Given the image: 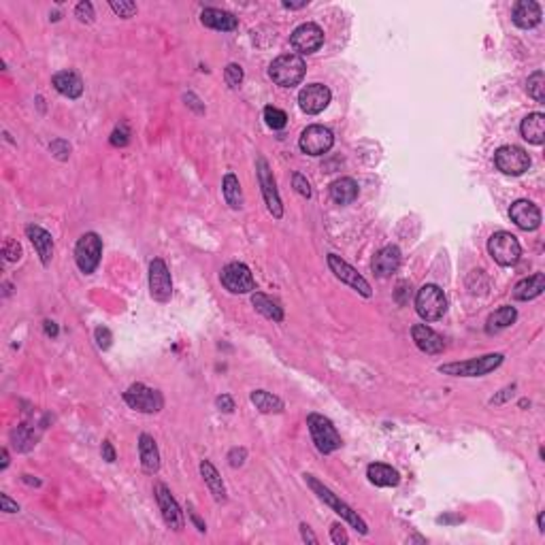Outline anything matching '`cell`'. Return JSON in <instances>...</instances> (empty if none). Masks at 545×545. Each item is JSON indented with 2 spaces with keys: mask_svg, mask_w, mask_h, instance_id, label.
I'll list each match as a JSON object with an SVG mask.
<instances>
[{
  "mask_svg": "<svg viewBox=\"0 0 545 545\" xmlns=\"http://www.w3.org/2000/svg\"><path fill=\"white\" fill-rule=\"evenodd\" d=\"M9 467V452L6 449H2V464H0V469L4 471Z\"/></svg>",
  "mask_w": 545,
  "mask_h": 545,
  "instance_id": "680465c9",
  "label": "cell"
},
{
  "mask_svg": "<svg viewBox=\"0 0 545 545\" xmlns=\"http://www.w3.org/2000/svg\"><path fill=\"white\" fill-rule=\"evenodd\" d=\"M156 501H158V507L162 511V518H164V524L179 533L183 529V514H181V507L177 505V501L173 499L170 490L164 486V484H158L156 486Z\"/></svg>",
  "mask_w": 545,
  "mask_h": 545,
  "instance_id": "2e32d148",
  "label": "cell"
},
{
  "mask_svg": "<svg viewBox=\"0 0 545 545\" xmlns=\"http://www.w3.org/2000/svg\"><path fill=\"white\" fill-rule=\"evenodd\" d=\"M124 401L126 405L141 413H158L164 407V399L158 390L147 388L145 384H133L126 392H124Z\"/></svg>",
  "mask_w": 545,
  "mask_h": 545,
  "instance_id": "30bf717a",
  "label": "cell"
},
{
  "mask_svg": "<svg viewBox=\"0 0 545 545\" xmlns=\"http://www.w3.org/2000/svg\"><path fill=\"white\" fill-rule=\"evenodd\" d=\"M75 15L79 17V21H83V24H92L94 21V6H92V2H79L77 4V9H75Z\"/></svg>",
  "mask_w": 545,
  "mask_h": 545,
  "instance_id": "ee69618b",
  "label": "cell"
},
{
  "mask_svg": "<svg viewBox=\"0 0 545 545\" xmlns=\"http://www.w3.org/2000/svg\"><path fill=\"white\" fill-rule=\"evenodd\" d=\"M307 73V64L298 54H283L275 58L269 68L271 79L281 88H294L302 81Z\"/></svg>",
  "mask_w": 545,
  "mask_h": 545,
  "instance_id": "3957f363",
  "label": "cell"
},
{
  "mask_svg": "<svg viewBox=\"0 0 545 545\" xmlns=\"http://www.w3.org/2000/svg\"><path fill=\"white\" fill-rule=\"evenodd\" d=\"M252 403L260 413H281L283 411V401L279 397H275L267 390H256L252 392Z\"/></svg>",
  "mask_w": 545,
  "mask_h": 545,
  "instance_id": "e575fe53",
  "label": "cell"
},
{
  "mask_svg": "<svg viewBox=\"0 0 545 545\" xmlns=\"http://www.w3.org/2000/svg\"><path fill=\"white\" fill-rule=\"evenodd\" d=\"M526 92L533 101L537 103H545V75L544 71H537L529 77L526 81Z\"/></svg>",
  "mask_w": 545,
  "mask_h": 545,
  "instance_id": "d590c367",
  "label": "cell"
},
{
  "mask_svg": "<svg viewBox=\"0 0 545 545\" xmlns=\"http://www.w3.org/2000/svg\"><path fill=\"white\" fill-rule=\"evenodd\" d=\"M138 456H141V467H143L145 473H149V475L158 473V469H160V452H158V445H156L153 437L147 434V432H143L138 437Z\"/></svg>",
  "mask_w": 545,
  "mask_h": 545,
  "instance_id": "603a6c76",
  "label": "cell"
},
{
  "mask_svg": "<svg viewBox=\"0 0 545 545\" xmlns=\"http://www.w3.org/2000/svg\"><path fill=\"white\" fill-rule=\"evenodd\" d=\"M292 185H294V190H296V194H298V196H302V198H311V185H309V181H307V177H305V175L294 173V177H292Z\"/></svg>",
  "mask_w": 545,
  "mask_h": 545,
  "instance_id": "60d3db41",
  "label": "cell"
},
{
  "mask_svg": "<svg viewBox=\"0 0 545 545\" xmlns=\"http://www.w3.org/2000/svg\"><path fill=\"white\" fill-rule=\"evenodd\" d=\"M111 145L113 147H126L128 145V141H131V128H128V124H120L113 133H111Z\"/></svg>",
  "mask_w": 545,
  "mask_h": 545,
  "instance_id": "ab89813d",
  "label": "cell"
},
{
  "mask_svg": "<svg viewBox=\"0 0 545 545\" xmlns=\"http://www.w3.org/2000/svg\"><path fill=\"white\" fill-rule=\"evenodd\" d=\"M51 83H54V88L62 94V96H66V98H79L81 94H83V81H81V77L75 73V71H62V73H56L54 75V79H51Z\"/></svg>",
  "mask_w": 545,
  "mask_h": 545,
  "instance_id": "d4e9b609",
  "label": "cell"
},
{
  "mask_svg": "<svg viewBox=\"0 0 545 545\" xmlns=\"http://www.w3.org/2000/svg\"><path fill=\"white\" fill-rule=\"evenodd\" d=\"M505 356L503 354H488L482 358H473V360H464V362H449V365H441L439 373L443 375H452V377H484L488 373H492L494 369H499L503 365Z\"/></svg>",
  "mask_w": 545,
  "mask_h": 545,
  "instance_id": "7a4b0ae2",
  "label": "cell"
},
{
  "mask_svg": "<svg viewBox=\"0 0 545 545\" xmlns=\"http://www.w3.org/2000/svg\"><path fill=\"white\" fill-rule=\"evenodd\" d=\"M514 390H516V386H509V388L501 390V394H499V397H494V399L490 401V405H501V403H505L509 397H514Z\"/></svg>",
  "mask_w": 545,
  "mask_h": 545,
  "instance_id": "816d5d0a",
  "label": "cell"
},
{
  "mask_svg": "<svg viewBox=\"0 0 545 545\" xmlns=\"http://www.w3.org/2000/svg\"><path fill=\"white\" fill-rule=\"evenodd\" d=\"M94 337H96V343H98L101 350H109V347H111L113 335H111V330H109L107 326H98V328L94 330Z\"/></svg>",
  "mask_w": 545,
  "mask_h": 545,
  "instance_id": "f6af8a7d",
  "label": "cell"
},
{
  "mask_svg": "<svg viewBox=\"0 0 545 545\" xmlns=\"http://www.w3.org/2000/svg\"><path fill=\"white\" fill-rule=\"evenodd\" d=\"M300 535H302V539L307 541V544H313L317 545V537L311 533V529L307 526V524H300Z\"/></svg>",
  "mask_w": 545,
  "mask_h": 545,
  "instance_id": "f5cc1de1",
  "label": "cell"
},
{
  "mask_svg": "<svg viewBox=\"0 0 545 545\" xmlns=\"http://www.w3.org/2000/svg\"><path fill=\"white\" fill-rule=\"evenodd\" d=\"M488 252L492 256V260L501 267H514L520 256H522V245L518 241L516 235L499 230L490 237L488 241Z\"/></svg>",
  "mask_w": 545,
  "mask_h": 545,
  "instance_id": "8992f818",
  "label": "cell"
},
{
  "mask_svg": "<svg viewBox=\"0 0 545 545\" xmlns=\"http://www.w3.org/2000/svg\"><path fill=\"white\" fill-rule=\"evenodd\" d=\"M49 151H51L58 160H68V156H71V145H68L66 141H62V138H56V141L49 143Z\"/></svg>",
  "mask_w": 545,
  "mask_h": 545,
  "instance_id": "b9f144b4",
  "label": "cell"
},
{
  "mask_svg": "<svg viewBox=\"0 0 545 545\" xmlns=\"http://www.w3.org/2000/svg\"><path fill=\"white\" fill-rule=\"evenodd\" d=\"M307 4H309V0H300V2H290V0H285V2H283L285 9H302V6H307Z\"/></svg>",
  "mask_w": 545,
  "mask_h": 545,
  "instance_id": "6f0895ef",
  "label": "cell"
},
{
  "mask_svg": "<svg viewBox=\"0 0 545 545\" xmlns=\"http://www.w3.org/2000/svg\"><path fill=\"white\" fill-rule=\"evenodd\" d=\"M373 272L382 279L390 277L392 272L399 271L401 267V250L397 245H388L384 250H380L373 258Z\"/></svg>",
  "mask_w": 545,
  "mask_h": 545,
  "instance_id": "44dd1931",
  "label": "cell"
},
{
  "mask_svg": "<svg viewBox=\"0 0 545 545\" xmlns=\"http://www.w3.org/2000/svg\"><path fill=\"white\" fill-rule=\"evenodd\" d=\"M256 168H258V181H260V188H263V196H265L267 209H269V213H271L272 218L279 220L283 215V207H281V198H279V192H277V183H275V177H272V170L269 168V162L265 158H258Z\"/></svg>",
  "mask_w": 545,
  "mask_h": 545,
  "instance_id": "5bb4252c",
  "label": "cell"
},
{
  "mask_svg": "<svg viewBox=\"0 0 545 545\" xmlns=\"http://www.w3.org/2000/svg\"><path fill=\"white\" fill-rule=\"evenodd\" d=\"M190 520H192V522H194V524H196V529H198V531H200V533H205V531H207V526H205V522H203V520H200V518H198V516H196V514H194V511H192V509H190Z\"/></svg>",
  "mask_w": 545,
  "mask_h": 545,
  "instance_id": "11a10c76",
  "label": "cell"
},
{
  "mask_svg": "<svg viewBox=\"0 0 545 545\" xmlns=\"http://www.w3.org/2000/svg\"><path fill=\"white\" fill-rule=\"evenodd\" d=\"M522 138L533 143V145H544L545 141V116L544 113H529L522 120L520 126Z\"/></svg>",
  "mask_w": 545,
  "mask_h": 545,
  "instance_id": "f1b7e54d",
  "label": "cell"
},
{
  "mask_svg": "<svg viewBox=\"0 0 545 545\" xmlns=\"http://www.w3.org/2000/svg\"><path fill=\"white\" fill-rule=\"evenodd\" d=\"M367 477H369L371 484H375V486H380V488H394V486H399V482H401L399 471L392 469V467H388V464H382V462L369 464Z\"/></svg>",
  "mask_w": 545,
  "mask_h": 545,
  "instance_id": "83f0119b",
  "label": "cell"
},
{
  "mask_svg": "<svg viewBox=\"0 0 545 545\" xmlns=\"http://www.w3.org/2000/svg\"><path fill=\"white\" fill-rule=\"evenodd\" d=\"M494 164L501 173L518 177V175H524L531 168V156L518 145H505V147L496 149Z\"/></svg>",
  "mask_w": 545,
  "mask_h": 545,
  "instance_id": "ba28073f",
  "label": "cell"
},
{
  "mask_svg": "<svg viewBox=\"0 0 545 545\" xmlns=\"http://www.w3.org/2000/svg\"><path fill=\"white\" fill-rule=\"evenodd\" d=\"M265 120H267V126L272 131H281L287 124V116L277 107H267L265 109Z\"/></svg>",
  "mask_w": 545,
  "mask_h": 545,
  "instance_id": "8d00e7d4",
  "label": "cell"
},
{
  "mask_svg": "<svg viewBox=\"0 0 545 545\" xmlns=\"http://www.w3.org/2000/svg\"><path fill=\"white\" fill-rule=\"evenodd\" d=\"M101 452H103V458L107 460V462H116V449H113V445H111V441H103V447H101Z\"/></svg>",
  "mask_w": 545,
  "mask_h": 545,
  "instance_id": "f907efd6",
  "label": "cell"
},
{
  "mask_svg": "<svg viewBox=\"0 0 545 545\" xmlns=\"http://www.w3.org/2000/svg\"><path fill=\"white\" fill-rule=\"evenodd\" d=\"M511 19H514V24H516L518 28L531 30V28L539 26V21H541V6H539L535 0H520V2L514 6Z\"/></svg>",
  "mask_w": 545,
  "mask_h": 545,
  "instance_id": "7402d4cb",
  "label": "cell"
},
{
  "mask_svg": "<svg viewBox=\"0 0 545 545\" xmlns=\"http://www.w3.org/2000/svg\"><path fill=\"white\" fill-rule=\"evenodd\" d=\"M307 426H309V432H311V439L317 447V452L322 454H332L337 452L343 441H341V434L337 432L335 424L322 415V413H309L307 417Z\"/></svg>",
  "mask_w": 545,
  "mask_h": 545,
  "instance_id": "277c9868",
  "label": "cell"
},
{
  "mask_svg": "<svg viewBox=\"0 0 545 545\" xmlns=\"http://www.w3.org/2000/svg\"><path fill=\"white\" fill-rule=\"evenodd\" d=\"M200 21H203V26L213 28V30H222V32L237 30V26H239V19H237L233 13L222 11V9H213V6L203 9V13H200Z\"/></svg>",
  "mask_w": 545,
  "mask_h": 545,
  "instance_id": "cb8c5ba5",
  "label": "cell"
},
{
  "mask_svg": "<svg viewBox=\"0 0 545 545\" xmlns=\"http://www.w3.org/2000/svg\"><path fill=\"white\" fill-rule=\"evenodd\" d=\"M111 9H113L120 17H126V19L133 17L136 13V4L135 2H131V0H120V2L113 0V2H111Z\"/></svg>",
  "mask_w": 545,
  "mask_h": 545,
  "instance_id": "7bdbcfd3",
  "label": "cell"
},
{
  "mask_svg": "<svg viewBox=\"0 0 545 545\" xmlns=\"http://www.w3.org/2000/svg\"><path fill=\"white\" fill-rule=\"evenodd\" d=\"M200 475L211 492V496L218 501V503H226V488H224V482L218 473V469L209 462V460H203L200 462Z\"/></svg>",
  "mask_w": 545,
  "mask_h": 545,
  "instance_id": "f546056e",
  "label": "cell"
},
{
  "mask_svg": "<svg viewBox=\"0 0 545 545\" xmlns=\"http://www.w3.org/2000/svg\"><path fill=\"white\" fill-rule=\"evenodd\" d=\"M224 79H226V83L230 88H239L243 83V68L239 64H235V62L228 64L226 71H224Z\"/></svg>",
  "mask_w": 545,
  "mask_h": 545,
  "instance_id": "74e56055",
  "label": "cell"
},
{
  "mask_svg": "<svg viewBox=\"0 0 545 545\" xmlns=\"http://www.w3.org/2000/svg\"><path fill=\"white\" fill-rule=\"evenodd\" d=\"M516 317H518L516 307H501V309H496V311L488 317L486 330H488L490 335H492V332H499V330H505V328H509V326L516 322Z\"/></svg>",
  "mask_w": 545,
  "mask_h": 545,
  "instance_id": "d6a6232c",
  "label": "cell"
},
{
  "mask_svg": "<svg viewBox=\"0 0 545 545\" xmlns=\"http://www.w3.org/2000/svg\"><path fill=\"white\" fill-rule=\"evenodd\" d=\"M36 441H39V434L28 424H19L17 428L11 430V443L17 452H30L36 445Z\"/></svg>",
  "mask_w": 545,
  "mask_h": 545,
  "instance_id": "1f68e13d",
  "label": "cell"
},
{
  "mask_svg": "<svg viewBox=\"0 0 545 545\" xmlns=\"http://www.w3.org/2000/svg\"><path fill=\"white\" fill-rule=\"evenodd\" d=\"M222 192L226 203L230 205V209H241L243 207V192H241V183L237 179V175L228 173L222 181Z\"/></svg>",
  "mask_w": 545,
  "mask_h": 545,
  "instance_id": "836d02e7",
  "label": "cell"
},
{
  "mask_svg": "<svg viewBox=\"0 0 545 545\" xmlns=\"http://www.w3.org/2000/svg\"><path fill=\"white\" fill-rule=\"evenodd\" d=\"M2 254H4L6 263H17L21 258V245L13 239H6L4 245H2Z\"/></svg>",
  "mask_w": 545,
  "mask_h": 545,
  "instance_id": "f35d334b",
  "label": "cell"
},
{
  "mask_svg": "<svg viewBox=\"0 0 545 545\" xmlns=\"http://www.w3.org/2000/svg\"><path fill=\"white\" fill-rule=\"evenodd\" d=\"M45 332H47V337H58V326H56V322H45Z\"/></svg>",
  "mask_w": 545,
  "mask_h": 545,
  "instance_id": "9f6ffc18",
  "label": "cell"
},
{
  "mask_svg": "<svg viewBox=\"0 0 545 545\" xmlns=\"http://www.w3.org/2000/svg\"><path fill=\"white\" fill-rule=\"evenodd\" d=\"M330 539H332V544L337 545H343L350 541V537H347V533H345V529H343L341 524H332V529H330Z\"/></svg>",
  "mask_w": 545,
  "mask_h": 545,
  "instance_id": "bcb514c9",
  "label": "cell"
},
{
  "mask_svg": "<svg viewBox=\"0 0 545 545\" xmlns=\"http://www.w3.org/2000/svg\"><path fill=\"white\" fill-rule=\"evenodd\" d=\"M185 103H188L190 107H194V109H196L198 113H203V111H205V107H200V105H198L200 101H198V98H196L194 94H185Z\"/></svg>",
  "mask_w": 545,
  "mask_h": 545,
  "instance_id": "db71d44e",
  "label": "cell"
},
{
  "mask_svg": "<svg viewBox=\"0 0 545 545\" xmlns=\"http://www.w3.org/2000/svg\"><path fill=\"white\" fill-rule=\"evenodd\" d=\"M447 309V298L443 294V290L434 283H426L417 290L415 294V311L422 320L426 322H434L439 317H443Z\"/></svg>",
  "mask_w": 545,
  "mask_h": 545,
  "instance_id": "5b68a950",
  "label": "cell"
},
{
  "mask_svg": "<svg viewBox=\"0 0 545 545\" xmlns=\"http://www.w3.org/2000/svg\"><path fill=\"white\" fill-rule=\"evenodd\" d=\"M305 482H307V484H309V488L317 494V499H320V501H324V503H326V505H328L335 514H339V516H341L347 524H352V526H354L360 535H367V533H369L367 522H365V520L358 516V511H354V509H352L345 501H341L335 492H330V490H328L324 484H320L313 475H305Z\"/></svg>",
  "mask_w": 545,
  "mask_h": 545,
  "instance_id": "6da1fadb",
  "label": "cell"
},
{
  "mask_svg": "<svg viewBox=\"0 0 545 545\" xmlns=\"http://www.w3.org/2000/svg\"><path fill=\"white\" fill-rule=\"evenodd\" d=\"M290 41L298 54H315L324 45V30L317 24H302L292 32Z\"/></svg>",
  "mask_w": 545,
  "mask_h": 545,
  "instance_id": "e0dca14e",
  "label": "cell"
},
{
  "mask_svg": "<svg viewBox=\"0 0 545 545\" xmlns=\"http://www.w3.org/2000/svg\"><path fill=\"white\" fill-rule=\"evenodd\" d=\"M330 90L322 83H309L307 88L300 90L298 94V105L307 116H317L330 105Z\"/></svg>",
  "mask_w": 545,
  "mask_h": 545,
  "instance_id": "9a60e30c",
  "label": "cell"
},
{
  "mask_svg": "<svg viewBox=\"0 0 545 545\" xmlns=\"http://www.w3.org/2000/svg\"><path fill=\"white\" fill-rule=\"evenodd\" d=\"M215 405L220 407V411H224V413H233V411H235V401H233L228 394H222V397H218Z\"/></svg>",
  "mask_w": 545,
  "mask_h": 545,
  "instance_id": "681fc988",
  "label": "cell"
},
{
  "mask_svg": "<svg viewBox=\"0 0 545 545\" xmlns=\"http://www.w3.org/2000/svg\"><path fill=\"white\" fill-rule=\"evenodd\" d=\"M328 267H330L332 275H335L341 283L350 285L352 290H356V292L362 294L365 298H371V294H373L371 283H369L360 272L356 271L352 265H347L345 260H341L337 254H328Z\"/></svg>",
  "mask_w": 545,
  "mask_h": 545,
  "instance_id": "9c48e42d",
  "label": "cell"
},
{
  "mask_svg": "<svg viewBox=\"0 0 545 545\" xmlns=\"http://www.w3.org/2000/svg\"><path fill=\"white\" fill-rule=\"evenodd\" d=\"M0 509H2L4 514H17V511H19V505L13 503V501L9 499V494H0Z\"/></svg>",
  "mask_w": 545,
  "mask_h": 545,
  "instance_id": "c3c4849f",
  "label": "cell"
},
{
  "mask_svg": "<svg viewBox=\"0 0 545 545\" xmlns=\"http://www.w3.org/2000/svg\"><path fill=\"white\" fill-rule=\"evenodd\" d=\"M537 524H539V531L541 533H545V524H544V511L539 514V518H537Z\"/></svg>",
  "mask_w": 545,
  "mask_h": 545,
  "instance_id": "91938a15",
  "label": "cell"
},
{
  "mask_svg": "<svg viewBox=\"0 0 545 545\" xmlns=\"http://www.w3.org/2000/svg\"><path fill=\"white\" fill-rule=\"evenodd\" d=\"M101 256H103L101 237L96 233H86L75 245V263H77L79 271L92 275L101 265Z\"/></svg>",
  "mask_w": 545,
  "mask_h": 545,
  "instance_id": "52a82bcc",
  "label": "cell"
},
{
  "mask_svg": "<svg viewBox=\"0 0 545 545\" xmlns=\"http://www.w3.org/2000/svg\"><path fill=\"white\" fill-rule=\"evenodd\" d=\"M245 456H248V452H245L243 447H235V449L228 454L230 467H241V464L245 462Z\"/></svg>",
  "mask_w": 545,
  "mask_h": 545,
  "instance_id": "7dc6e473",
  "label": "cell"
},
{
  "mask_svg": "<svg viewBox=\"0 0 545 545\" xmlns=\"http://www.w3.org/2000/svg\"><path fill=\"white\" fill-rule=\"evenodd\" d=\"M545 290V275L544 272H535L522 281L516 283L514 287V298L516 300H533L537 296H541Z\"/></svg>",
  "mask_w": 545,
  "mask_h": 545,
  "instance_id": "4316f807",
  "label": "cell"
},
{
  "mask_svg": "<svg viewBox=\"0 0 545 545\" xmlns=\"http://www.w3.org/2000/svg\"><path fill=\"white\" fill-rule=\"evenodd\" d=\"M411 337H413V343L417 345V350H422L424 354L434 356L445 350L443 337L439 332H434L432 328H428L426 324H415L411 328Z\"/></svg>",
  "mask_w": 545,
  "mask_h": 545,
  "instance_id": "d6986e66",
  "label": "cell"
},
{
  "mask_svg": "<svg viewBox=\"0 0 545 545\" xmlns=\"http://www.w3.org/2000/svg\"><path fill=\"white\" fill-rule=\"evenodd\" d=\"M252 305L256 307L258 313H263L265 317H269L272 322H281L283 320V309L277 300H272L271 296L263 294V292H256L252 294Z\"/></svg>",
  "mask_w": 545,
  "mask_h": 545,
  "instance_id": "4dcf8cb0",
  "label": "cell"
},
{
  "mask_svg": "<svg viewBox=\"0 0 545 545\" xmlns=\"http://www.w3.org/2000/svg\"><path fill=\"white\" fill-rule=\"evenodd\" d=\"M149 292L158 302H168L173 296V279L162 258H153L149 265Z\"/></svg>",
  "mask_w": 545,
  "mask_h": 545,
  "instance_id": "4fadbf2b",
  "label": "cell"
},
{
  "mask_svg": "<svg viewBox=\"0 0 545 545\" xmlns=\"http://www.w3.org/2000/svg\"><path fill=\"white\" fill-rule=\"evenodd\" d=\"M509 218L522 230H537L541 226V211L531 200H516L509 209Z\"/></svg>",
  "mask_w": 545,
  "mask_h": 545,
  "instance_id": "ac0fdd59",
  "label": "cell"
},
{
  "mask_svg": "<svg viewBox=\"0 0 545 545\" xmlns=\"http://www.w3.org/2000/svg\"><path fill=\"white\" fill-rule=\"evenodd\" d=\"M24 482H28V484H34V486H41V482H39V479H30V475H24Z\"/></svg>",
  "mask_w": 545,
  "mask_h": 545,
  "instance_id": "94428289",
  "label": "cell"
},
{
  "mask_svg": "<svg viewBox=\"0 0 545 545\" xmlns=\"http://www.w3.org/2000/svg\"><path fill=\"white\" fill-rule=\"evenodd\" d=\"M26 237H28L30 243L34 245V250H36V254H39L43 267H47V265L51 263V258H54V237H51L45 228L34 226V224L26 226Z\"/></svg>",
  "mask_w": 545,
  "mask_h": 545,
  "instance_id": "ffe728a7",
  "label": "cell"
},
{
  "mask_svg": "<svg viewBox=\"0 0 545 545\" xmlns=\"http://www.w3.org/2000/svg\"><path fill=\"white\" fill-rule=\"evenodd\" d=\"M358 183L352 179V177H341V179H337V181H332L330 183V188H328V194H330V198L337 203V205H350V203H354L356 198H358Z\"/></svg>",
  "mask_w": 545,
  "mask_h": 545,
  "instance_id": "484cf974",
  "label": "cell"
},
{
  "mask_svg": "<svg viewBox=\"0 0 545 545\" xmlns=\"http://www.w3.org/2000/svg\"><path fill=\"white\" fill-rule=\"evenodd\" d=\"M222 285L233 294H250L256 290V281L252 271L243 263H230L222 269Z\"/></svg>",
  "mask_w": 545,
  "mask_h": 545,
  "instance_id": "7c38bea8",
  "label": "cell"
},
{
  "mask_svg": "<svg viewBox=\"0 0 545 545\" xmlns=\"http://www.w3.org/2000/svg\"><path fill=\"white\" fill-rule=\"evenodd\" d=\"M332 145H335L332 131L326 128V126H320V124L307 126L300 135V141H298V147L307 156H324V153L330 151Z\"/></svg>",
  "mask_w": 545,
  "mask_h": 545,
  "instance_id": "8fae6325",
  "label": "cell"
}]
</instances>
